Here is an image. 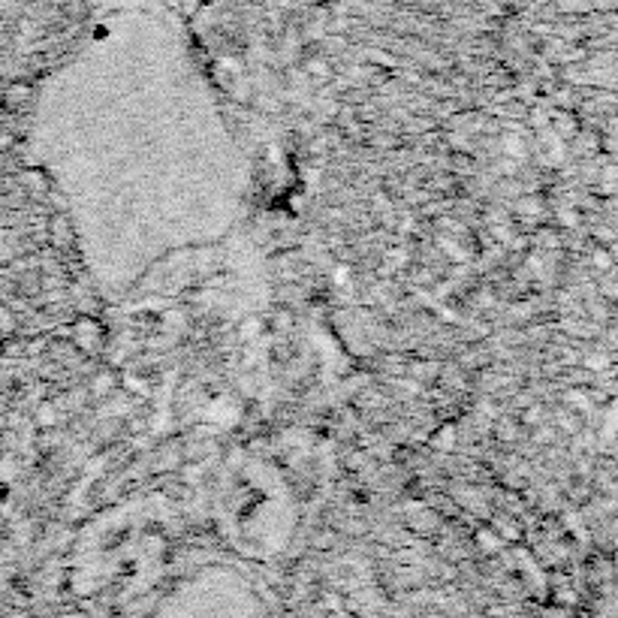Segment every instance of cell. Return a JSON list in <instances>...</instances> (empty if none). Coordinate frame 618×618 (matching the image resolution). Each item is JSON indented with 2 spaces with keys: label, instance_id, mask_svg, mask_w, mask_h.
<instances>
[{
  "label": "cell",
  "instance_id": "12",
  "mask_svg": "<svg viewBox=\"0 0 618 618\" xmlns=\"http://www.w3.org/2000/svg\"><path fill=\"white\" fill-rule=\"evenodd\" d=\"M184 479H187V483H200V468H196V465L184 468Z\"/></svg>",
  "mask_w": 618,
  "mask_h": 618
},
{
  "label": "cell",
  "instance_id": "5",
  "mask_svg": "<svg viewBox=\"0 0 618 618\" xmlns=\"http://www.w3.org/2000/svg\"><path fill=\"white\" fill-rule=\"evenodd\" d=\"M28 85H15V88H10V91H6V100H10V103H24V100H28Z\"/></svg>",
  "mask_w": 618,
  "mask_h": 618
},
{
  "label": "cell",
  "instance_id": "10",
  "mask_svg": "<svg viewBox=\"0 0 618 618\" xmlns=\"http://www.w3.org/2000/svg\"><path fill=\"white\" fill-rule=\"evenodd\" d=\"M274 326H278L281 332H287L290 326H293V317H290V314H278V317H274Z\"/></svg>",
  "mask_w": 618,
  "mask_h": 618
},
{
  "label": "cell",
  "instance_id": "13",
  "mask_svg": "<svg viewBox=\"0 0 618 618\" xmlns=\"http://www.w3.org/2000/svg\"><path fill=\"white\" fill-rule=\"evenodd\" d=\"M13 139H10V133H0V148H6V145H10Z\"/></svg>",
  "mask_w": 618,
  "mask_h": 618
},
{
  "label": "cell",
  "instance_id": "6",
  "mask_svg": "<svg viewBox=\"0 0 618 618\" xmlns=\"http://www.w3.org/2000/svg\"><path fill=\"white\" fill-rule=\"evenodd\" d=\"M256 335H260V320H245V326H242V338L251 341V338H256Z\"/></svg>",
  "mask_w": 618,
  "mask_h": 618
},
{
  "label": "cell",
  "instance_id": "2",
  "mask_svg": "<svg viewBox=\"0 0 618 618\" xmlns=\"http://www.w3.org/2000/svg\"><path fill=\"white\" fill-rule=\"evenodd\" d=\"M305 73L320 76V79H326V76H329V67H326L323 58H314V61H308V64H305Z\"/></svg>",
  "mask_w": 618,
  "mask_h": 618
},
{
  "label": "cell",
  "instance_id": "9",
  "mask_svg": "<svg viewBox=\"0 0 618 618\" xmlns=\"http://www.w3.org/2000/svg\"><path fill=\"white\" fill-rule=\"evenodd\" d=\"M452 441H456V432H452V425H446L441 437H437V446H450Z\"/></svg>",
  "mask_w": 618,
  "mask_h": 618
},
{
  "label": "cell",
  "instance_id": "7",
  "mask_svg": "<svg viewBox=\"0 0 618 618\" xmlns=\"http://www.w3.org/2000/svg\"><path fill=\"white\" fill-rule=\"evenodd\" d=\"M477 537H479V543H483V549H488V552H495V549L501 546V540L492 537V534H488V531H479Z\"/></svg>",
  "mask_w": 618,
  "mask_h": 618
},
{
  "label": "cell",
  "instance_id": "8",
  "mask_svg": "<svg viewBox=\"0 0 618 618\" xmlns=\"http://www.w3.org/2000/svg\"><path fill=\"white\" fill-rule=\"evenodd\" d=\"M13 317H10V311H6V308H0V332H13Z\"/></svg>",
  "mask_w": 618,
  "mask_h": 618
},
{
  "label": "cell",
  "instance_id": "11",
  "mask_svg": "<svg viewBox=\"0 0 618 618\" xmlns=\"http://www.w3.org/2000/svg\"><path fill=\"white\" fill-rule=\"evenodd\" d=\"M13 470H15L13 459H4V461H0V477H6V479H10V477H13Z\"/></svg>",
  "mask_w": 618,
  "mask_h": 618
},
{
  "label": "cell",
  "instance_id": "1",
  "mask_svg": "<svg viewBox=\"0 0 618 618\" xmlns=\"http://www.w3.org/2000/svg\"><path fill=\"white\" fill-rule=\"evenodd\" d=\"M51 238H55V245L70 242V227H67V218H55V223H51Z\"/></svg>",
  "mask_w": 618,
  "mask_h": 618
},
{
  "label": "cell",
  "instance_id": "4",
  "mask_svg": "<svg viewBox=\"0 0 618 618\" xmlns=\"http://www.w3.org/2000/svg\"><path fill=\"white\" fill-rule=\"evenodd\" d=\"M37 423L40 425H46V428H51L58 423V414H55V408L51 405H46V408H40V414H37Z\"/></svg>",
  "mask_w": 618,
  "mask_h": 618
},
{
  "label": "cell",
  "instance_id": "3",
  "mask_svg": "<svg viewBox=\"0 0 618 618\" xmlns=\"http://www.w3.org/2000/svg\"><path fill=\"white\" fill-rule=\"evenodd\" d=\"M112 386H115V377H112L109 372H103L97 381H94V392H97V396H103V392H109Z\"/></svg>",
  "mask_w": 618,
  "mask_h": 618
}]
</instances>
